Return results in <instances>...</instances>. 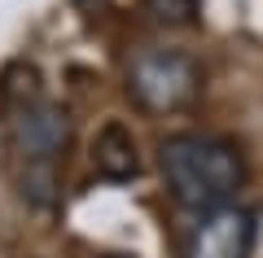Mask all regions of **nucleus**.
Returning <instances> with one entry per match:
<instances>
[{
    "label": "nucleus",
    "mask_w": 263,
    "mask_h": 258,
    "mask_svg": "<svg viewBox=\"0 0 263 258\" xmlns=\"http://www.w3.org/2000/svg\"><path fill=\"white\" fill-rule=\"evenodd\" d=\"M158 166L167 180L171 197L184 210H219L237 197L246 184V157L233 140L202 136V131H180L158 145Z\"/></svg>",
    "instance_id": "1"
},
{
    "label": "nucleus",
    "mask_w": 263,
    "mask_h": 258,
    "mask_svg": "<svg viewBox=\"0 0 263 258\" xmlns=\"http://www.w3.org/2000/svg\"><path fill=\"white\" fill-rule=\"evenodd\" d=\"M127 96L145 114H180L202 96V62L189 48H141L127 66Z\"/></svg>",
    "instance_id": "2"
},
{
    "label": "nucleus",
    "mask_w": 263,
    "mask_h": 258,
    "mask_svg": "<svg viewBox=\"0 0 263 258\" xmlns=\"http://www.w3.org/2000/svg\"><path fill=\"white\" fill-rule=\"evenodd\" d=\"M75 136L70 110L57 101H35L9 118V149L18 162H57Z\"/></svg>",
    "instance_id": "3"
},
{
    "label": "nucleus",
    "mask_w": 263,
    "mask_h": 258,
    "mask_svg": "<svg viewBox=\"0 0 263 258\" xmlns=\"http://www.w3.org/2000/svg\"><path fill=\"white\" fill-rule=\"evenodd\" d=\"M259 223L246 206H219L197 219V228L184 241V258H250Z\"/></svg>",
    "instance_id": "4"
},
{
    "label": "nucleus",
    "mask_w": 263,
    "mask_h": 258,
    "mask_svg": "<svg viewBox=\"0 0 263 258\" xmlns=\"http://www.w3.org/2000/svg\"><path fill=\"white\" fill-rule=\"evenodd\" d=\"M92 166L101 180H114V184H127L141 175V149H136L127 123H105L92 136Z\"/></svg>",
    "instance_id": "5"
},
{
    "label": "nucleus",
    "mask_w": 263,
    "mask_h": 258,
    "mask_svg": "<svg viewBox=\"0 0 263 258\" xmlns=\"http://www.w3.org/2000/svg\"><path fill=\"white\" fill-rule=\"evenodd\" d=\"M18 193L27 197L31 206L48 210L57 202V162H22V175H18Z\"/></svg>",
    "instance_id": "6"
},
{
    "label": "nucleus",
    "mask_w": 263,
    "mask_h": 258,
    "mask_svg": "<svg viewBox=\"0 0 263 258\" xmlns=\"http://www.w3.org/2000/svg\"><path fill=\"white\" fill-rule=\"evenodd\" d=\"M197 13H202V0H145V18L167 31L197 27Z\"/></svg>",
    "instance_id": "7"
},
{
    "label": "nucleus",
    "mask_w": 263,
    "mask_h": 258,
    "mask_svg": "<svg viewBox=\"0 0 263 258\" xmlns=\"http://www.w3.org/2000/svg\"><path fill=\"white\" fill-rule=\"evenodd\" d=\"M70 5H79V9H101L105 0H70Z\"/></svg>",
    "instance_id": "8"
},
{
    "label": "nucleus",
    "mask_w": 263,
    "mask_h": 258,
    "mask_svg": "<svg viewBox=\"0 0 263 258\" xmlns=\"http://www.w3.org/2000/svg\"><path fill=\"white\" fill-rule=\"evenodd\" d=\"M110 258H127V254H110Z\"/></svg>",
    "instance_id": "9"
}]
</instances>
